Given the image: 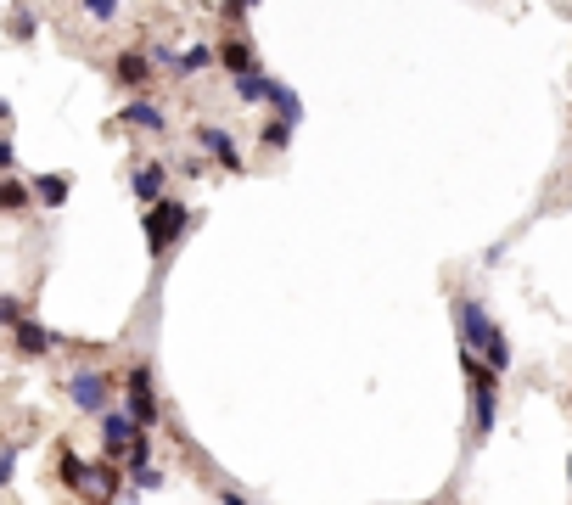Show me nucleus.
<instances>
[{
    "label": "nucleus",
    "instance_id": "1",
    "mask_svg": "<svg viewBox=\"0 0 572 505\" xmlns=\"http://www.w3.org/2000/svg\"><path fill=\"white\" fill-rule=\"evenodd\" d=\"M455 331H460V348H471L483 365H494L499 377L511 370V337H505L499 320L483 309V298H460L455 303Z\"/></svg>",
    "mask_w": 572,
    "mask_h": 505
},
{
    "label": "nucleus",
    "instance_id": "2",
    "mask_svg": "<svg viewBox=\"0 0 572 505\" xmlns=\"http://www.w3.org/2000/svg\"><path fill=\"white\" fill-rule=\"evenodd\" d=\"M460 370H466V393H471V438H494V421H499V370L483 365L471 348H460Z\"/></svg>",
    "mask_w": 572,
    "mask_h": 505
},
{
    "label": "nucleus",
    "instance_id": "3",
    "mask_svg": "<svg viewBox=\"0 0 572 505\" xmlns=\"http://www.w3.org/2000/svg\"><path fill=\"white\" fill-rule=\"evenodd\" d=\"M141 230H146L152 258L163 264V258H168V247H175L180 236L191 230V208H186V202H175V197H163V202H152V208L141 214Z\"/></svg>",
    "mask_w": 572,
    "mask_h": 505
},
{
    "label": "nucleus",
    "instance_id": "4",
    "mask_svg": "<svg viewBox=\"0 0 572 505\" xmlns=\"http://www.w3.org/2000/svg\"><path fill=\"white\" fill-rule=\"evenodd\" d=\"M124 410L141 421V427H157L163 404H157V388H152V365H135L124 377Z\"/></svg>",
    "mask_w": 572,
    "mask_h": 505
},
{
    "label": "nucleus",
    "instance_id": "5",
    "mask_svg": "<svg viewBox=\"0 0 572 505\" xmlns=\"http://www.w3.org/2000/svg\"><path fill=\"white\" fill-rule=\"evenodd\" d=\"M67 399H74V410H85V416H107L113 410V382L101 377V370H74V377H67Z\"/></svg>",
    "mask_w": 572,
    "mask_h": 505
},
{
    "label": "nucleus",
    "instance_id": "6",
    "mask_svg": "<svg viewBox=\"0 0 572 505\" xmlns=\"http://www.w3.org/2000/svg\"><path fill=\"white\" fill-rule=\"evenodd\" d=\"M95 421H101V449H107V455H129V449L152 432V427L135 421L129 410H107V416H95Z\"/></svg>",
    "mask_w": 572,
    "mask_h": 505
},
{
    "label": "nucleus",
    "instance_id": "7",
    "mask_svg": "<svg viewBox=\"0 0 572 505\" xmlns=\"http://www.w3.org/2000/svg\"><path fill=\"white\" fill-rule=\"evenodd\" d=\"M196 146L208 152L219 168H230V175H242V168H247V163H242V146H236V135L219 129V124H196Z\"/></svg>",
    "mask_w": 572,
    "mask_h": 505
},
{
    "label": "nucleus",
    "instance_id": "8",
    "mask_svg": "<svg viewBox=\"0 0 572 505\" xmlns=\"http://www.w3.org/2000/svg\"><path fill=\"white\" fill-rule=\"evenodd\" d=\"M56 343H62V337H56L51 326H40V320H23V326H12V348H17V354H28V359H45V354H56Z\"/></svg>",
    "mask_w": 572,
    "mask_h": 505
},
{
    "label": "nucleus",
    "instance_id": "9",
    "mask_svg": "<svg viewBox=\"0 0 572 505\" xmlns=\"http://www.w3.org/2000/svg\"><path fill=\"white\" fill-rule=\"evenodd\" d=\"M129 191H135V202H163V191H168V163H135V175H129Z\"/></svg>",
    "mask_w": 572,
    "mask_h": 505
},
{
    "label": "nucleus",
    "instance_id": "10",
    "mask_svg": "<svg viewBox=\"0 0 572 505\" xmlns=\"http://www.w3.org/2000/svg\"><path fill=\"white\" fill-rule=\"evenodd\" d=\"M118 124L141 129V135H163V129H168V113L157 107V101H129V107L118 113Z\"/></svg>",
    "mask_w": 572,
    "mask_h": 505
},
{
    "label": "nucleus",
    "instance_id": "11",
    "mask_svg": "<svg viewBox=\"0 0 572 505\" xmlns=\"http://www.w3.org/2000/svg\"><path fill=\"white\" fill-rule=\"evenodd\" d=\"M113 79H118L124 90H141V85L152 79V56H146V51H124V56L113 62Z\"/></svg>",
    "mask_w": 572,
    "mask_h": 505
},
{
    "label": "nucleus",
    "instance_id": "12",
    "mask_svg": "<svg viewBox=\"0 0 572 505\" xmlns=\"http://www.w3.org/2000/svg\"><path fill=\"white\" fill-rule=\"evenodd\" d=\"M157 62H163V67H175L180 79H191V74H202V67L214 62V51H208V45H191V51H157Z\"/></svg>",
    "mask_w": 572,
    "mask_h": 505
},
{
    "label": "nucleus",
    "instance_id": "13",
    "mask_svg": "<svg viewBox=\"0 0 572 505\" xmlns=\"http://www.w3.org/2000/svg\"><path fill=\"white\" fill-rule=\"evenodd\" d=\"M34 197H40L45 208H67V197H74V180H67V175H34Z\"/></svg>",
    "mask_w": 572,
    "mask_h": 505
},
{
    "label": "nucleus",
    "instance_id": "14",
    "mask_svg": "<svg viewBox=\"0 0 572 505\" xmlns=\"http://www.w3.org/2000/svg\"><path fill=\"white\" fill-rule=\"evenodd\" d=\"M230 85H236V96H242V101H269V90H276V79H269L264 67H247V74H236Z\"/></svg>",
    "mask_w": 572,
    "mask_h": 505
},
{
    "label": "nucleus",
    "instance_id": "15",
    "mask_svg": "<svg viewBox=\"0 0 572 505\" xmlns=\"http://www.w3.org/2000/svg\"><path fill=\"white\" fill-rule=\"evenodd\" d=\"M292 129H297L292 118H281V113H269V124L258 129V141H264L269 152H286V146H292Z\"/></svg>",
    "mask_w": 572,
    "mask_h": 505
},
{
    "label": "nucleus",
    "instance_id": "16",
    "mask_svg": "<svg viewBox=\"0 0 572 505\" xmlns=\"http://www.w3.org/2000/svg\"><path fill=\"white\" fill-rule=\"evenodd\" d=\"M269 107H276L281 118H292V124H303V101H297V90L281 85V79H276V90H269Z\"/></svg>",
    "mask_w": 572,
    "mask_h": 505
},
{
    "label": "nucleus",
    "instance_id": "17",
    "mask_svg": "<svg viewBox=\"0 0 572 505\" xmlns=\"http://www.w3.org/2000/svg\"><path fill=\"white\" fill-rule=\"evenodd\" d=\"M56 471H62V483L74 489V494H85V478H90V466L74 455V449H62V460H56Z\"/></svg>",
    "mask_w": 572,
    "mask_h": 505
},
{
    "label": "nucleus",
    "instance_id": "18",
    "mask_svg": "<svg viewBox=\"0 0 572 505\" xmlns=\"http://www.w3.org/2000/svg\"><path fill=\"white\" fill-rule=\"evenodd\" d=\"M219 62L230 67V74H247V67H253V51H247L242 40H225V45H219Z\"/></svg>",
    "mask_w": 572,
    "mask_h": 505
},
{
    "label": "nucleus",
    "instance_id": "19",
    "mask_svg": "<svg viewBox=\"0 0 572 505\" xmlns=\"http://www.w3.org/2000/svg\"><path fill=\"white\" fill-rule=\"evenodd\" d=\"M0 208H6V214H23L28 208V186L17 175H6V186H0Z\"/></svg>",
    "mask_w": 572,
    "mask_h": 505
},
{
    "label": "nucleus",
    "instance_id": "20",
    "mask_svg": "<svg viewBox=\"0 0 572 505\" xmlns=\"http://www.w3.org/2000/svg\"><path fill=\"white\" fill-rule=\"evenodd\" d=\"M129 483L135 489H163V471L157 466H129Z\"/></svg>",
    "mask_w": 572,
    "mask_h": 505
},
{
    "label": "nucleus",
    "instance_id": "21",
    "mask_svg": "<svg viewBox=\"0 0 572 505\" xmlns=\"http://www.w3.org/2000/svg\"><path fill=\"white\" fill-rule=\"evenodd\" d=\"M118 6H124V0H85V12H90L95 23H113V17H118Z\"/></svg>",
    "mask_w": 572,
    "mask_h": 505
},
{
    "label": "nucleus",
    "instance_id": "22",
    "mask_svg": "<svg viewBox=\"0 0 572 505\" xmlns=\"http://www.w3.org/2000/svg\"><path fill=\"white\" fill-rule=\"evenodd\" d=\"M23 320H28V315H23V303H17V298H0V326L12 331V326H23Z\"/></svg>",
    "mask_w": 572,
    "mask_h": 505
},
{
    "label": "nucleus",
    "instance_id": "23",
    "mask_svg": "<svg viewBox=\"0 0 572 505\" xmlns=\"http://www.w3.org/2000/svg\"><path fill=\"white\" fill-rule=\"evenodd\" d=\"M17 478V444H6V460H0V483Z\"/></svg>",
    "mask_w": 572,
    "mask_h": 505
},
{
    "label": "nucleus",
    "instance_id": "24",
    "mask_svg": "<svg viewBox=\"0 0 572 505\" xmlns=\"http://www.w3.org/2000/svg\"><path fill=\"white\" fill-rule=\"evenodd\" d=\"M219 505H247V500L236 494V489H219Z\"/></svg>",
    "mask_w": 572,
    "mask_h": 505
},
{
    "label": "nucleus",
    "instance_id": "25",
    "mask_svg": "<svg viewBox=\"0 0 572 505\" xmlns=\"http://www.w3.org/2000/svg\"><path fill=\"white\" fill-rule=\"evenodd\" d=\"M247 6H258V0H230V12H247Z\"/></svg>",
    "mask_w": 572,
    "mask_h": 505
},
{
    "label": "nucleus",
    "instance_id": "26",
    "mask_svg": "<svg viewBox=\"0 0 572 505\" xmlns=\"http://www.w3.org/2000/svg\"><path fill=\"white\" fill-rule=\"evenodd\" d=\"M567 478H572V455H567Z\"/></svg>",
    "mask_w": 572,
    "mask_h": 505
},
{
    "label": "nucleus",
    "instance_id": "27",
    "mask_svg": "<svg viewBox=\"0 0 572 505\" xmlns=\"http://www.w3.org/2000/svg\"><path fill=\"white\" fill-rule=\"evenodd\" d=\"M107 505H124V500H107Z\"/></svg>",
    "mask_w": 572,
    "mask_h": 505
}]
</instances>
